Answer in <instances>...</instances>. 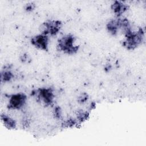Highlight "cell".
<instances>
[{"mask_svg":"<svg viewBox=\"0 0 146 146\" xmlns=\"http://www.w3.org/2000/svg\"><path fill=\"white\" fill-rule=\"evenodd\" d=\"M37 100L46 106L52 105L55 98V94L51 87H41L34 92Z\"/></svg>","mask_w":146,"mask_h":146,"instance_id":"4","label":"cell"},{"mask_svg":"<svg viewBox=\"0 0 146 146\" xmlns=\"http://www.w3.org/2000/svg\"><path fill=\"white\" fill-rule=\"evenodd\" d=\"M1 121L4 126L9 129H14L17 127L16 121L5 113L1 115Z\"/></svg>","mask_w":146,"mask_h":146,"instance_id":"10","label":"cell"},{"mask_svg":"<svg viewBox=\"0 0 146 146\" xmlns=\"http://www.w3.org/2000/svg\"><path fill=\"white\" fill-rule=\"evenodd\" d=\"M19 60L22 63H29L31 61V58L27 53H23L19 56Z\"/></svg>","mask_w":146,"mask_h":146,"instance_id":"15","label":"cell"},{"mask_svg":"<svg viewBox=\"0 0 146 146\" xmlns=\"http://www.w3.org/2000/svg\"><path fill=\"white\" fill-rule=\"evenodd\" d=\"M76 38L72 34H67L58 39L56 48L60 51L67 55H74L78 52L79 46L75 44Z\"/></svg>","mask_w":146,"mask_h":146,"instance_id":"1","label":"cell"},{"mask_svg":"<svg viewBox=\"0 0 146 146\" xmlns=\"http://www.w3.org/2000/svg\"><path fill=\"white\" fill-rule=\"evenodd\" d=\"M120 17H115V18L110 20L107 23L106 29L111 35H117L119 31H120Z\"/></svg>","mask_w":146,"mask_h":146,"instance_id":"8","label":"cell"},{"mask_svg":"<svg viewBox=\"0 0 146 146\" xmlns=\"http://www.w3.org/2000/svg\"><path fill=\"white\" fill-rule=\"evenodd\" d=\"M78 123V121L76 119L73 117H68L66 120L63 121L62 123V128H71L75 126Z\"/></svg>","mask_w":146,"mask_h":146,"instance_id":"12","label":"cell"},{"mask_svg":"<svg viewBox=\"0 0 146 146\" xmlns=\"http://www.w3.org/2000/svg\"><path fill=\"white\" fill-rule=\"evenodd\" d=\"M111 9L116 17H120L129 9V6L123 1H115L111 5Z\"/></svg>","mask_w":146,"mask_h":146,"instance_id":"7","label":"cell"},{"mask_svg":"<svg viewBox=\"0 0 146 146\" xmlns=\"http://www.w3.org/2000/svg\"><path fill=\"white\" fill-rule=\"evenodd\" d=\"M63 26L61 21L58 19L47 20L40 24L39 30L41 34L48 36H56L60 31Z\"/></svg>","mask_w":146,"mask_h":146,"instance_id":"3","label":"cell"},{"mask_svg":"<svg viewBox=\"0 0 146 146\" xmlns=\"http://www.w3.org/2000/svg\"><path fill=\"white\" fill-rule=\"evenodd\" d=\"M90 116V112L82 109L77 110L76 112V119L79 123H83L87 120Z\"/></svg>","mask_w":146,"mask_h":146,"instance_id":"11","label":"cell"},{"mask_svg":"<svg viewBox=\"0 0 146 146\" xmlns=\"http://www.w3.org/2000/svg\"><path fill=\"white\" fill-rule=\"evenodd\" d=\"M30 43L34 47L38 49L48 51L49 36L40 33L31 37Z\"/></svg>","mask_w":146,"mask_h":146,"instance_id":"6","label":"cell"},{"mask_svg":"<svg viewBox=\"0 0 146 146\" xmlns=\"http://www.w3.org/2000/svg\"><path fill=\"white\" fill-rule=\"evenodd\" d=\"M14 75L11 70L9 65L4 66L1 71V81L2 83H8L12 80Z\"/></svg>","mask_w":146,"mask_h":146,"instance_id":"9","label":"cell"},{"mask_svg":"<svg viewBox=\"0 0 146 146\" xmlns=\"http://www.w3.org/2000/svg\"><path fill=\"white\" fill-rule=\"evenodd\" d=\"M144 31L139 27L137 31L129 32L124 35L121 45L128 50H133L142 44L144 39Z\"/></svg>","mask_w":146,"mask_h":146,"instance_id":"2","label":"cell"},{"mask_svg":"<svg viewBox=\"0 0 146 146\" xmlns=\"http://www.w3.org/2000/svg\"><path fill=\"white\" fill-rule=\"evenodd\" d=\"M27 96L22 92L11 95L9 97L7 107L9 110H20L26 104Z\"/></svg>","mask_w":146,"mask_h":146,"instance_id":"5","label":"cell"},{"mask_svg":"<svg viewBox=\"0 0 146 146\" xmlns=\"http://www.w3.org/2000/svg\"><path fill=\"white\" fill-rule=\"evenodd\" d=\"M89 99V95L87 92H82L78 97L77 101L79 104H83Z\"/></svg>","mask_w":146,"mask_h":146,"instance_id":"14","label":"cell"},{"mask_svg":"<svg viewBox=\"0 0 146 146\" xmlns=\"http://www.w3.org/2000/svg\"><path fill=\"white\" fill-rule=\"evenodd\" d=\"M52 114L54 118L56 119L61 120L62 119V110L60 107L58 106H55L53 109Z\"/></svg>","mask_w":146,"mask_h":146,"instance_id":"13","label":"cell"},{"mask_svg":"<svg viewBox=\"0 0 146 146\" xmlns=\"http://www.w3.org/2000/svg\"><path fill=\"white\" fill-rule=\"evenodd\" d=\"M35 7H36L35 3L33 2H29V3H26L25 5L24 10H25V11L29 13V12H31L33 10H34Z\"/></svg>","mask_w":146,"mask_h":146,"instance_id":"16","label":"cell"}]
</instances>
